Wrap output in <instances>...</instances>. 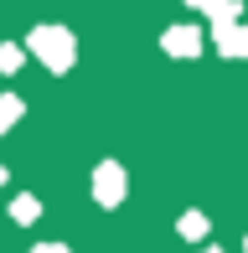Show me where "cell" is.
<instances>
[{"label": "cell", "mask_w": 248, "mask_h": 253, "mask_svg": "<svg viewBox=\"0 0 248 253\" xmlns=\"http://www.w3.org/2000/svg\"><path fill=\"white\" fill-rule=\"evenodd\" d=\"M171 47H176V57H191V47H197V37H191V31H171Z\"/></svg>", "instance_id": "cell-1"}]
</instances>
